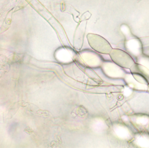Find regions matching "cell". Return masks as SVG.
Here are the masks:
<instances>
[{
    "label": "cell",
    "mask_w": 149,
    "mask_h": 148,
    "mask_svg": "<svg viewBox=\"0 0 149 148\" xmlns=\"http://www.w3.org/2000/svg\"><path fill=\"white\" fill-rule=\"evenodd\" d=\"M87 38L90 46L96 52L109 54L112 49L108 41L99 35L90 33L87 34Z\"/></svg>",
    "instance_id": "1"
},
{
    "label": "cell",
    "mask_w": 149,
    "mask_h": 148,
    "mask_svg": "<svg viewBox=\"0 0 149 148\" xmlns=\"http://www.w3.org/2000/svg\"><path fill=\"white\" fill-rule=\"evenodd\" d=\"M130 71L135 80L144 85L149 84V69L140 64L134 63L130 68Z\"/></svg>",
    "instance_id": "3"
},
{
    "label": "cell",
    "mask_w": 149,
    "mask_h": 148,
    "mask_svg": "<svg viewBox=\"0 0 149 148\" xmlns=\"http://www.w3.org/2000/svg\"><path fill=\"white\" fill-rule=\"evenodd\" d=\"M147 132H149V125H148V127L147 128Z\"/></svg>",
    "instance_id": "4"
},
{
    "label": "cell",
    "mask_w": 149,
    "mask_h": 148,
    "mask_svg": "<svg viewBox=\"0 0 149 148\" xmlns=\"http://www.w3.org/2000/svg\"><path fill=\"white\" fill-rule=\"evenodd\" d=\"M147 91L148 92H149V84L148 85V86H147Z\"/></svg>",
    "instance_id": "5"
},
{
    "label": "cell",
    "mask_w": 149,
    "mask_h": 148,
    "mask_svg": "<svg viewBox=\"0 0 149 148\" xmlns=\"http://www.w3.org/2000/svg\"><path fill=\"white\" fill-rule=\"evenodd\" d=\"M109 55L113 62L123 68L130 69L135 63L133 58L127 53L120 49H112Z\"/></svg>",
    "instance_id": "2"
}]
</instances>
